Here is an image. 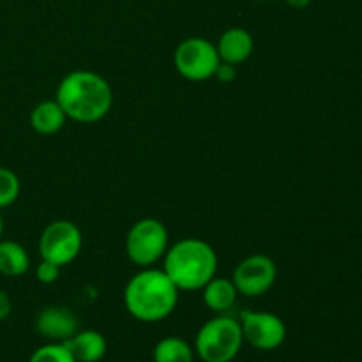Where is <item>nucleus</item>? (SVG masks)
<instances>
[{"label":"nucleus","instance_id":"1","mask_svg":"<svg viewBox=\"0 0 362 362\" xmlns=\"http://www.w3.org/2000/svg\"><path fill=\"white\" fill-rule=\"evenodd\" d=\"M55 101L67 119L80 124H95L105 119L113 105V92L108 81L94 71H71L60 80Z\"/></svg>","mask_w":362,"mask_h":362},{"label":"nucleus","instance_id":"2","mask_svg":"<svg viewBox=\"0 0 362 362\" xmlns=\"http://www.w3.org/2000/svg\"><path fill=\"white\" fill-rule=\"evenodd\" d=\"M180 290L163 269L145 267L127 281L124 304L133 318L144 324H156L175 311Z\"/></svg>","mask_w":362,"mask_h":362},{"label":"nucleus","instance_id":"3","mask_svg":"<svg viewBox=\"0 0 362 362\" xmlns=\"http://www.w3.org/2000/svg\"><path fill=\"white\" fill-rule=\"evenodd\" d=\"M163 271L180 292L202 290L218 272V255L202 239L187 237L166 250Z\"/></svg>","mask_w":362,"mask_h":362},{"label":"nucleus","instance_id":"4","mask_svg":"<svg viewBox=\"0 0 362 362\" xmlns=\"http://www.w3.org/2000/svg\"><path fill=\"white\" fill-rule=\"evenodd\" d=\"M244 345L237 318L218 315L205 322L194 338V354L202 362H232Z\"/></svg>","mask_w":362,"mask_h":362},{"label":"nucleus","instance_id":"5","mask_svg":"<svg viewBox=\"0 0 362 362\" xmlns=\"http://www.w3.org/2000/svg\"><path fill=\"white\" fill-rule=\"evenodd\" d=\"M170 247L168 230L159 219L144 218L131 226L126 237L127 258L138 267H152Z\"/></svg>","mask_w":362,"mask_h":362},{"label":"nucleus","instance_id":"6","mask_svg":"<svg viewBox=\"0 0 362 362\" xmlns=\"http://www.w3.org/2000/svg\"><path fill=\"white\" fill-rule=\"evenodd\" d=\"M177 73L189 81H205L214 78L221 64L216 45L204 37H187L177 46L173 53Z\"/></svg>","mask_w":362,"mask_h":362},{"label":"nucleus","instance_id":"7","mask_svg":"<svg viewBox=\"0 0 362 362\" xmlns=\"http://www.w3.org/2000/svg\"><path fill=\"white\" fill-rule=\"evenodd\" d=\"M83 246V237L80 228L73 221L59 219L42 230L39 237V253L42 260L64 267L73 264Z\"/></svg>","mask_w":362,"mask_h":362},{"label":"nucleus","instance_id":"8","mask_svg":"<svg viewBox=\"0 0 362 362\" xmlns=\"http://www.w3.org/2000/svg\"><path fill=\"white\" fill-rule=\"evenodd\" d=\"M244 343L262 352L279 349L286 339V325L278 315L269 311L244 310L239 315Z\"/></svg>","mask_w":362,"mask_h":362},{"label":"nucleus","instance_id":"9","mask_svg":"<svg viewBox=\"0 0 362 362\" xmlns=\"http://www.w3.org/2000/svg\"><path fill=\"white\" fill-rule=\"evenodd\" d=\"M278 278L274 260L265 255H251L235 267L232 281L237 292L246 297H260L272 288Z\"/></svg>","mask_w":362,"mask_h":362},{"label":"nucleus","instance_id":"10","mask_svg":"<svg viewBox=\"0 0 362 362\" xmlns=\"http://www.w3.org/2000/svg\"><path fill=\"white\" fill-rule=\"evenodd\" d=\"M35 329L48 341L64 343L80 331V322L69 308L46 306L35 318Z\"/></svg>","mask_w":362,"mask_h":362},{"label":"nucleus","instance_id":"11","mask_svg":"<svg viewBox=\"0 0 362 362\" xmlns=\"http://www.w3.org/2000/svg\"><path fill=\"white\" fill-rule=\"evenodd\" d=\"M253 35L243 27H232L225 30L219 37L218 45H216L221 62L232 64V66L246 62L253 53Z\"/></svg>","mask_w":362,"mask_h":362},{"label":"nucleus","instance_id":"12","mask_svg":"<svg viewBox=\"0 0 362 362\" xmlns=\"http://www.w3.org/2000/svg\"><path fill=\"white\" fill-rule=\"evenodd\" d=\"M64 345L69 349L76 362H99L105 359L108 352L106 338L94 329H80L76 334L64 341Z\"/></svg>","mask_w":362,"mask_h":362},{"label":"nucleus","instance_id":"13","mask_svg":"<svg viewBox=\"0 0 362 362\" xmlns=\"http://www.w3.org/2000/svg\"><path fill=\"white\" fill-rule=\"evenodd\" d=\"M237 296H239V292H237L232 278H218V276H214L202 288L204 304L218 315H225L226 311L232 310L237 303Z\"/></svg>","mask_w":362,"mask_h":362},{"label":"nucleus","instance_id":"14","mask_svg":"<svg viewBox=\"0 0 362 362\" xmlns=\"http://www.w3.org/2000/svg\"><path fill=\"white\" fill-rule=\"evenodd\" d=\"M67 115L64 113V110L60 108L59 103L55 99H46L41 101L39 105L34 106L30 113V126L35 133L39 134H55L66 124Z\"/></svg>","mask_w":362,"mask_h":362},{"label":"nucleus","instance_id":"15","mask_svg":"<svg viewBox=\"0 0 362 362\" xmlns=\"http://www.w3.org/2000/svg\"><path fill=\"white\" fill-rule=\"evenodd\" d=\"M30 267V257L20 243L0 239V274L18 278Z\"/></svg>","mask_w":362,"mask_h":362},{"label":"nucleus","instance_id":"16","mask_svg":"<svg viewBox=\"0 0 362 362\" xmlns=\"http://www.w3.org/2000/svg\"><path fill=\"white\" fill-rule=\"evenodd\" d=\"M194 349L179 336H166L152 350L154 362H194Z\"/></svg>","mask_w":362,"mask_h":362},{"label":"nucleus","instance_id":"17","mask_svg":"<svg viewBox=\"0 0 362 362\" xmlns=\"http://www.w3.org/2000/svg\"><path fill=\"white\" fill-rule=\"evenodd\" d=\"M28 362H76L64 343H46L34 350Z\"/></svg>","mask_w":362,"mask_h":362},{"label":"nucleus","instance_id":"18","mask_svg":"<svg viewBox=\"0 0 362 362\" xmlns=\"http://www.w3.org/2000/svg\"><path fill=\"white\" fill-rule=\"evenodd\" d=\"M21 184L16 173L9 168L0 166V209L13 205L20 197Z\"/></svg>","mask_w":362,"mask_h":362},{"label":"nucleus","instance_id":"19","mask_svg":"<svg viewBox=\"0 0 362 362\" xmlns=\"http://www.w3.org/2000/svg\"><path fill=\"white\" fill-rule=\"evenodd\" d=\"M60 269L62 267L52 264V262L41 260V264L35 269V276H37L39 283H42V285H52V283H55L59 279Z\"/></svg>","mask_w":362,"mask_h":362},{"label":"nucleus","instance_id":"20","mask_svg":"<svg viewBox=\"0 0 362 362\" xmlns=\"http://www.w3.org/2000/svg\"><path fill=\"white\" fill-rule=\"evenodd\" d=\"M235 76H237L235 66H232V64H226V62L219 64L218 69H216V73H214V78H218L221 83H230V81L235 80Z\"/></svg>","mask_w":362,"mask_h":362},{"label":"nucleus","instance_id":"21","mask_svg":"<svg viewBox=\"0 0 362 362\" xmlns=\"http://www.w3.org/2000/svg\"><path fill=\"white\" fill-rule=\"evenodd\" d=\"M11 311H13V300H11L9 293L6 290H0V322L9 318Z\"/></svg>","mask_w":362,"mask_h":362},{"label":"nucleus","instance_id":"22","mask_svg":"<svg viewBox=\"0 0 362 362\" xmlns=\"http://www.w3.org/2000/svg\"><path fill=\"white\" fill-rule=\"evenodd\" d=\"M286 4H288L290 7H293V9H304V7H308L311 4V0H285Z\"/></svg>","mask_w":362,"mask_h":362},{"label":"nucleus","instance_id":"23","mask_svg":"<svg viewBox=\"0 0 362 362\" xmlns=\"http://www.w3.org/2000/svg\"><path fill=\"white\" fill-rule=\"evenodd\" d=\"M2 233H4V218L0 214V239H2Z\"/></svg>","mask_w":362,"mask_h":362},{"label":"nucleus","instance_id":"24","mask_svg":"<svg viewBox=\"0 0 362 362\" xmlns=\"http://www.w3.org/2000/svg\"><path fill=\"white\" fill-rule=\"evenodd\" d=\"M257 2H267V0H257Z\"/></svg>","mask_w":362,"mask_h":362}]
</instances>
